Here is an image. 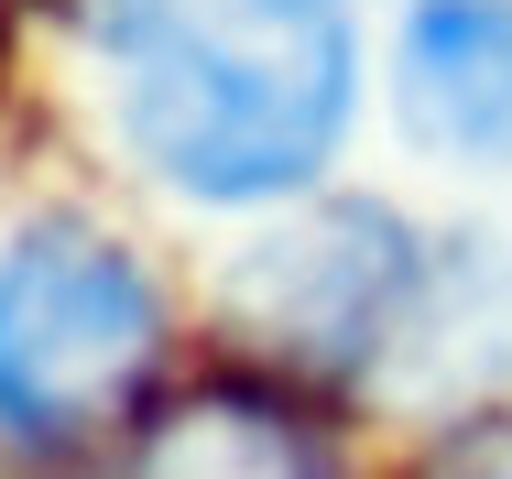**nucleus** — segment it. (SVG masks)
Segmentation results:
<instances>
[{
  "mask_svg": "<svg viewBox=\"0 0 512 479\" xmlns=\"http://www.w3.org/2000/svg\"><path fill=\"white\" fill-rule=\"evenodd\" d=\"M109 120L153 186L273 207L327 175L360 109L349 0H99Z\"/></svg>",
  "mask_w": 512,
  "mask_h": 479,
  "instance_id": "obj_1",
  "label": "nucleus"
},
{
  "mask_svg": "<svg viewBox=\"0 0 512 479\" xmlns=\"http://www.w3.org/2000/svg\"><path fill=\"white\" fill-rule=\"evenodd\" d=\"M109 479H349V469L284 392L207 382V392L153 403L131 425V447L109 458Z\"/></svg>",
  "mask_w": 512,
  "mask_h": 479,
  "instance_id": "obj_5",
  "label": "nucleus"
},
{
  "mask_svg": "<svg viewBox=\"0 0 512 479\" xmlns=\"http://www.w3.org/2000/svg\"><path fill=\"white\" fill-rule=\"evenodd\" d=\"M393 120L425 164H512V0H414Z\"/></svg>",
  "mask_w": 512,
  "mask_h": 479,
  "instance_id": "obj_4",
  "label": "nucleus"
},
{
  "mask_svg": "<svg viewBox=\"0 0 512 479\" xmlns=\"http://www.w3.org/2000/svg\"><path fill=\"white\" fill-rule=\"evenodd\" d=\"M425 479H512V414H480V425H458L447 447H436V469Z\"/></svg>",
  "mask_w": 512,
  "mask_h": 479,
  "instance_id": "obj_6",
  "label": "nucleus"
},
{
  "mask_svg": "<svg viewBox=\"0 0 512 479\" xmlns=\"http://www.w3.org/2000/svg\"><path fill=\"white\" fill-rule=\"evenodd\" d=\"M425 262L436 240H414L382 196H338L316 218L262 229L240 262H229V316L316 382H393L404 360V327L425 305Z\"/></svg>",
  "mask_w": 512,
  "mask_h": 479,
  "instance_id": "obj_3",
  "label": "nucleus"
},
{
  "mask_svg": "<svg viewBox=\"0 0 512 479\" xmlns=\"http://www.w3.org/2000/svg\"><path fill=\"white\" fill-rule=\"evenodd\" d=\"M164 360V294L88 218H33L0 240V436L77 447L131 414Z\"/></svg>",
  "mask_w": 512,
  "mask_h": 479,
  "instance_id": "obj_2",
  "label": "nucleus"
}]
</instances>
